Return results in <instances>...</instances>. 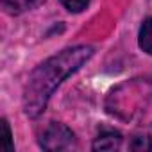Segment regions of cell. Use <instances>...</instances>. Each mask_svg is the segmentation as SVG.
Returning <instances> with one entry per match:
<instances>
[{
	"mask_svg": "<svg viewBox=\"0 0 152 152\" xmlns=\"http://www.w3.org/2000/svg\"><path fill=\"white\" fill-rule=\"evenodd\" d=\"M93 47L90 45H75L61 50L45 63H41L31 75L23 88V111L29 118L39 116L57 86L77 72L91 56Z\"/></svg>",
	"mask_w": 152,
	"mask_h": 152,
	"instance_id": "cell-1",
	"label": "cell"
},
{
	"mask_svg": "<svg viewBox=\"0 0 152 152\" xmlns=\"http://www.w3.org/2000/svg\"><path fill=\"white\" fill-rule=\"evenodd\" d=\"M39 145L45 150L56 152V150H68L75 145V134L72 132V129H68L64 124L59 122H52L48 124V127L43 131L41 138H39Z\"/></svg>",
	"mask_w": 152,
	"mask_h": 152,
	"instance_id": "cell-2",
	"label": "cell"
},
{
	"mask_svg": "<svg viewBox=\"0 0 152 152\" xmlns=\"http://www.w3.org/2000/svg\"><path fill=\"white\" fill-rule=\"evenodd\" d=\"M122 145V136L116 131H102L95 141H93V150H116Z\"/></svg>",
	"mask_w": 152,
	"mask_h": 152,
	"instance_id": "cell-3",
	"label": "cell"
},
{
	"mask_svg": "<svg viewBox=\"0 0 152 152\" xmlns=\"http://www.w3.org/2000/svg\"><path fill=\"white\" fill-rule=\"evenodd\" d=\"M36 4L38 0H0V6L7 15H22Z\"/></svg>",
	"mask_w": 152,
	"mask_h": 152,
	"instance_id": "cell-4",
	"label": "cell"
},
{
	"mask_svg": "<svg viewBox=\"0 0 152 152\" xmlns=\"http://www.w3.org/2000/svg\"><path fill=\"white\" fill-rule=\"evenodd\" d=\"M138 45L143 52H147L148 56H152V18H145L141 27H140V38H138Z\"/></svg>",
	"mask_w": 152,
	"mask_h": 152,
	"instance_id": "cell-5",
	"label": "cell"
},
{
	"mask_svg": "<svg viewBox=\"0 0 152 152\" xmlns=\"http://www.w3.org/2000/svg\"><path fill=\"white\" fill-rule=\"evenodd\" d=\"M0 150L2 152H13V134L9 129L7 120H2V138H0Z\"/></svg>",
	"mask_w": 152,
	"mask_h": 152,
	"instance_id": "cell-6",
	"label": "cell"
},
{
	"mask_svg": "<svg viewBox=\"0 0 152 152\" xmlns=\"http://www.w3.org/2000/svg\"><path fill=\"white\" fill-rule=\"evenodd\" d=\"M129 147L132 150H138V152L152 150V138L150 136H136V138H132V141L129 143Z\"/></svg>",
	"mask_w": 152,
	"mask_h": 152,
	"instance_id": "cell-7",
	"label": "cell"
},
{
	"mask_svg": "<svg viewBox=\"0 0 152 152\" xmlns=\"http://www.w3.org/2000/svg\"><path fill=\"white\" fill-rule=\"evenodd\" d=\"M59 2L70 11V13H81L88 7L90 0H59Z\"/></svg>",
	"mask_w": 152,
	"mask_h": 152,
	"instance_id": "cell-8",
	"label": "cell"
}]
</instances>
